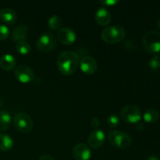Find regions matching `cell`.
I'll return each instance as SVG.
<instances>
[{
	"mask_svg": "<svg viewBox=\"0 0 160 160\" xmlns=\"http://www.w3.org/2000/svg\"><path fill=\"white\" fill-rule=\"evenodd\" d=\"M136 129H137L138 131H142V130L144 129L143 124H142V123H139V124H137V126H136Z\"/></svg>",
	"mask_w": 160,
	"mask_h": 160,
	"instance_id": "cell-28",
	"label": "cell"
},
{
	"mask_svg": "<svg viewBox=\"0 0 160 160\" xmlns=\"http://www.w3.org/2000/svg\"><path fill=\"white\" fill-rule=\"evenodd\" d=\"M91 150L84 143H78L73 147V156L76 160H89L91 158Z\"/></svg>",
	"mask_w": 160,
	"mask_h": 160,
	"instance_id": "cell-11",
	"label": "cell"
},
{
	"mask_svg": "<svg viewBox=\"0 0 160 160\" xmlns=\"http://www.w3.org/2000/svg\"><path fill=\"white\" fill-rule=\"evenodd\" d=\"M76 34L74 31L70 28H62L59 30L57 38L63 45H71L76 41Z\"/></svg>",
	"mask_w": 160,
	"mask_h": 160,
	"instance_id": "cell-10",
	"label": "cell"
},
{
	"mask_svg": "<svg viewBox=\"0 0 160 160\" xmlns=\"http://www.w3.org/2000/svg\"><path fill=\"white\" fill-rule=\"evenodd\" d=\"M80 63L79 56L72 51L61 52L57 58V67L62 75H71L78 68Z\"/></svg>",
	"mask_w": 160,
	"mask_h": 160,
	"instance_id": "cell-1",
	"label": "cell"
},
{
	"mask_svg": "<svg viewBox=\"0 0 160 160\" xmlns=\"http://www.w3.org/2000/svg\"><path fill=\"white\" fill-rule=\"evenodd\" d=\"M9 36V29L4 24H0V41L6 40Z\"/></svg>",
	"mask_w": 160,
	"mask_h": 160,
	"instance_id": "cell-24",
	"label": "cell"
},
{
	"mask_svg": "<svg viewBox=\"0 0 160 160\" xmlns=\"http://www.w3.org/2000/svg\"><path fill=\"white\" fill-rule=\"evenodd\" d=\"M17 14L12 9L5 8L0 11V19L3 23L8 25H12L17 21Z\"/></svg>",
	"mask_w": 160,
	"mask_h": 160,
	"instance_id": "cell-14",
	"label": "cell"
},
{
	"mask_svg": "<svg viewBox=\"0 0 160 160\" xmlns=\"http://www.w3.org/2000/svg\"><path fill=\"white\" fill-rule=\"evenodd\" d=\"M62 18H61L60 17H59V16H52V17H51L48 19V27H49L52 30H55V31L59 30L61 26H62Z\"/></svg>",
	"mask_w": 160,
	"mask_h": 160,
	"instance_id": "cell-20",
	"label": "cell"
},
{
	"mask_svg": "<svg viewBox=\"0 0 160 160\" xmlns=\"http://www.w3.org/2000/svg\"><path fill=\"white\" fill-rule=\"evenodd\" d=\"M149 67L152 70H157L160 69V56H154L149 61Z\"/></svg>",
	"mask_w": 160,
	"mask_h": 160,
	"instance_id": "cell-22",
	"label": "cell"
},
{
	"mask_svg": "<svg viewBox=\"0 0 160 160\" xmlns=\"http://www.w3.org/2000/svg\"><path fill=\"white\" fill-rule=\"evenodd\" d=\"M13 141L10 136L0 133V151L7 152L12 148Z\"/></svg>",
	"mask_w": 160,
	"mask_h": 160,
	"instance_id": "cell-18",
	"label": "cell"
},
{
	"mask_svg": "<svg viewBox=\"0 0 160 160\" xmlns=\"http://www.w3.org/2000/svg\"><path fill=\"white\" fill-rule=\"evenodd\" d=\"M39 160H55V159H53L51 156H49V155H43V156H41Z\"/></svg>",
	"mask_w": 160,
	"mask_h": 160,
	"instance_id": "cell-27",
	"label": "cell"
},
{
	"mask_svg": "<svg viewBox=\"0 0 160 160\" xmlns=\"http://www.w3.org/2000/svg\"><path fill=\"white\" fill-rule=\"evenodd\" d=\"M120 1H117V0H106V1L101 0V1H100V3H101L103 6H114V5L117 4Z\"/></svg>",
	"mask_w": 160,
	"mask_h": 160,
	"instance_id": "cell-25",
	"label": "cell"
},
{
	"mask_svg": "<svg viewBox=\"0 0 160 160\" xmlns=\"http://www.w3.org/2000/svg\"><path fill=\"white\" fill-rule=\"evenodd\" d=\"M15 77L20 82L28 84L34 81L35 78L34 72L32 69L27 65H20L16 68Z\"/></svg>",
	"mask_w": 160,
	"mask_h": 160,
	"instance_id": "cell-8",
	"label": "cell"
},
{
	"mask_svg": "<svg viewBox=\"0 0 160 160\" xmlns=\"http://www.w3.org/2000/svg\"><path fill=\"white\" fill-rule=\"evenodd\" d=\"M126 32L123 28L120 25H112L106 27L102 31V39L109 44H115L120 42L124 39Z\"/></svg>",
	"mask_w": 160,
	"mask_h": 160,
	"instance_id": "cell-2",
	"label": "cell"
},
{
	"mask_svg": "<svg viewBox=\"0 0 160 160\" xmlns=\"http://www.w3.org/2000/svg\"><path fill=\"white\" fill-rule=\"evenodd\" d=\"M28 29L26 25L20 24L16 27L12 32V38L13 41H24L28 37Z\"/></svg>",
	"mask_w": 160,
	"mask_h": 160,
	"instance_id": "cell-15",
	"label": "cell"
},
{
	"mask_svg": "<svg viewBox=\"0 0 160 160\" xmlns=\"http://www.w3.org/2000/svg\"><path fill=\"white\" fill-rule=\"evenodd\" d=\"M142 44L147 52L150 53H158L160 52V33L150 31L144 34Z\"/></svg>",
	"mask_w": 160,
	"mask_h": 160,
	"instance_id": "cell-4",
	"label": "cell"
},
{
	"mask_svg": "<svg viewBox=\"0 0 160 160\" xmlns=\"http://www.w3.org/2000/svg\"><path fill=\"white\" fill-rule=\"evenodd\" d=\"M95 20L101 26H106L111 21L110 12L105 7L99 8L95 13Z\"/></svg>",
	"mask_w": 160,
	"mask_h": 160,
	"instance_id": "cell-13",
	"label": "cell"
},
{
	"mask_svg": "<svg viewBox=\"0 0 160 160\" xmlns=\"http://www.w3.org/2000/svg\"><path fill=\"white\" fill-rule=\"evenodd\" d=\"M159 118V112L155 109H147L143 114V119L145 122L149 123H155Z\"/></svg>",
	"mask_w": 160,
	"mask_h": 160,
	"instance_id": "cell-19",
	"label": "cell"
},
{
	"mask_svg": "<svg viewBox=\"0 0 160 160\" xmlns=\"http://www.w3.org/2000/svg\"><path fill=\"white\" fill-rule=\"evenodd\" d=\"M16 66V59L10 54H4L0 57V67L4 70H12Z\"/></svg>",
	"mask_w": 160,
	"mask_h": 160,
	"instance_id": "cell-16",
	"label": "cell"
},
{
	"mask_svg": "<svg viewBox=\"0 0 160 160\" xmlns=\"http://www.w3.org/2000/svg\"><path fill=\"white\" fill-rule=\"evenodd\" d=\"M80 67L83 73L88 75H92L97 71L98 63L93 57L84 56L80 61Z\"/></svg>",
	"mask_w": 160,
	"mask_h": 160,
	"instance_id": "cell-9",
	"label": "cell"
},
{
	"mask_svg": "<svg viewBox=\"0 0 160 160\" xmlns=\"http://www.w3.org/2000/svg\"><path fill=\"white\" fill-rule=\"evenodd\" d=\"M158 27H159V29L160 30V19H159V22H158Z\"/></svg>",
	"mask_w": 160,
	"mask_h": 160,
	"instance_id": "cell-30",
	"label": "cell"
},
{
	"mask_svg": "<svg viewBox=\"0 0 160 160\" xmlns=\"http://www.w3.org/2000/svg\"><path fill=\"white\" fill-rule=\"evenodd\" d=\"M119 123H120V119H119V117L117 115L112 114V115H110L108 117L107 123L110 128H117L119 125Z\"/></svg>",
	"mask_w": 160,
	"mask_h": 160,
	"instance_id": "cell-23",
	"label": "cell"
},
{
	"mask_svg": "<svg viewBox=\"0 0 160 160\" xmlns=\"http://www.w3.org/2000/svg\"><path fill=\"white\" fill-rule=\"evenodd\" d=\"M108 140L111 145L118 148H128L132 144L131 136L121 131H112L109 132Z\"/></svg>",
	"mask_w": 160,
	"mask_h": 160,
	"instance_id": "cell-3",
	"label": "cell"
},
{
	"mask_svg": "<svg viewBox=\"0 0 160 160\" xmlns=\"http://www.w3.org/2000/svg\"><path fill=\"white\" fill-rule=\"evenodd\" d=\"M147 160H159V158H157L156 156H150L149 157H148Z\"/></svg>",
	"mask_w": 160,
	"mask_h": 160,
	"instance_id": "cell-29",
	"label": "cell"
},
{
	"mask_svg": "<svg viewBox=\"0 0 160 160\" xmlns=\"http://www.w3.org/2000/svg\"><path fill=\"white\" fill-rule=\"evenodd\" d=\"M122 119L128 123H137L142 119L141 109L136 105H128L121 109Z\"/></svg>",
	"mask_w": 160,
	"mask_h": 160,
	"instance_id": "cell-5",
	"label": "cell"
},
{
	"mask_svg": "<svg viewBox=\"0 0 160 160\" xmlns=\"http://www.w3.org/2000/svg\"><path fill=\"white\" fill-rule=\"evenodd\" d=\"M106 141V134L102 130H94L88 137V145L93 148H98L104 144Z\"/></svg>",
	"mask_w": 160,
	"mask_h": 160,
	"instance_id": "cell-12",
	"label": "cell"
},
{
	"mask_svg": "<svg viewBox=\"0 0 160 160\" xmlns=\"http://www.w3.org/2000/svg\"><path fill=\"white\" fill-rule=\"evenodd\" d=\"M16 49L20 54H28L31 51V46L26 41H19L16 44Z\"/></svg>",
	"mask_w": 160,
	"mask_h": 160,
	"instance_id": "cell-21",
	"label": "cell"
},
{
	"mask_svg": "<svg viewBox=\"0 0 160 160\" xmlns=\"http://www.w3.org/2000/svg\"><path fill=\"white\" fill-rule=\"evenodd\" d=\"M56 38L53 34L47 32L40 36L36 43V47L39 51L50 52L56 47Z\"/></svg>",
	"mask_w": 160,
	"mask_h": 160,
	"instance_id": "cell-7",
	"label": "cell"
},
{
	"mask_svg": "<svg viewBox=\"0 0 160 160\" xmlns=\"http://www.w3.org/2000/svg\"><path fill=\"white\" fill-rule=\"evenodd\" d=\"M13 123L16 129L23 133L31 132L34 126L31 117L28 114L23 113V112H20L15 116Z\"/></svg>",
	"mask_w": 160,
	"mask_h": 160,
	"instance_id": "cell-6",
	"label": "cell"
},
{
	"mask_svg": "<svg viewBox=\"0 0 160 160\" xmlns=\"http://www.w3.org/2000/svg\"><path fill=\"white\" fill-rule=\"evenodd\" d=\"M91 124H92V128H95V130H96L97 128L99 127V124H100L99 120H98L97 117H93L92 120V121H91Z\"/></svg>",
	"mask_w": 160,
	"mask_h": 160,
	"instance_id": "cell-26",
	"label": "cell"
},
{
	"mask_svg": "<svg viewBox=\"0 0 160 160\" xmlns=\"http://www.w3.org/2000/svg\"><path fill=\"white\" fill-rule=\"evenodd\" d=\"M12 118L8 111L0 110V132L6 131L9 128Z\"/></svg>",
	"mask_w": 160,
	"mask_h": 160,
	"instance_id": "cell-17",
	"label": "cell"
}]
</instances>
